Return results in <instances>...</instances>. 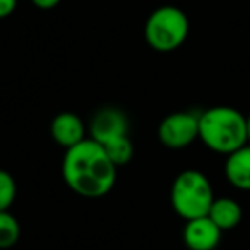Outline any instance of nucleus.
I'll return each instance as SVG.
<instances>
[{
	"label": "nucleus",
	"instance_id": "nucleus-1",
	"mask_svg": "<svg viewBox=\"0 0 250 250\" xmlns=\"http://www.w3.org/2000/svg\"><path fill=\"white\" fill-rule=\"evenodd\" d=\"M62 177L67 187L86 199H100L110 194L117 182V167L96 141L84 139L67 149L62 161Z\"/></svg>",
	"mask_w": 250,
	"mask_h": 250
},
{
	"label": "nucleus",
	"instance_id": "nucleus-3",
	"mask_svg": "<svg viewBox=\"0 0 250 250\" xmlns=\"http://www.w3.org/2000/svg\"><path fill=\"white\" fill-rule=\"evenodd\" d=\"M214 199L209 178L197 170L182 171L173 180L170 190L171 208L185 221L208 216Z\"/></svg>",
	"mask_w": 250,
	"mask_h": 250
},
{
	"label": "nucleus",
	"instance_id": "nucleus-10",
	"mask_svg": "<svg viewBox=\"0 0 250 250\" xmlns=\"http://www.w3.org/2000/svg\"><path fill=\"white\" fill-rule=\"evenodd\" d=\"M209 219L218 226L221 231L233 229L242 221V206L231 197H218L211 204V209L208 212Z\"/></svg>",
	"mask_w": 250,
	"mask_h": 250
},
{
	"label": "nucleus",
	"instance_id": "nucleus-9",
	"mask_svg": "<svg viewBox=\"0 0 250 250\" xmlns=\"http://www.w3.org/2000/svg\"><path fill=\"white\" fill-rule=\"evenodd\" d=\"M225 177L235 188L250 190V144L226 156Z\"/></svg>",
	"mask_w": 250,
	"mask_h": 250
},
{
	"label": "nucleus",
	"instance_id": "nucleus-13",
	"mask_svg": "<svg viewBox=\"0 0 250 250\" xmlns=\"http://www.w3.org/2000/svg\"><path fill=\"white\" fill-rule=\"evenodd\" d=\"M18 195V185L9 171L0 170V211H9Z\"/></svg>",
	"mask_w": 250,
	"mask_h": 250
},
{
	"label": "nucleus",
	"instance_id": "nucleus-5",
	"mask_svg": "<svg viewBox=\"0 0 250 250\" xmlns=\"http://www.w3.org/2000/svg\"><path fill=\"white\" fill-rule=\"evenodd\" d=\"M158 139L170 149H182L199 139V115L192 111L170 113L158 125Z\"/></svg>",
	"mask_w": 250,
	"mask_h": 250
},
{
	"label": "nucleus",
	"instance_id": "nucleus-6",
	"mask_svg": "<svg viewBox=\"0 0 250 250\" xmlns=\"http://www.w3.org/2000/svg\"><path fill=\"white\" fill-rule=\"evenodd\" d=\"M89 136L98 144H106L122 136H129V118L118 108H103L96 111L89 124Z\"/></svg>",
	"mask_w": 250,
	"mask_h": 250
},
{
	"label": "nucleus",
	"instance_id": "nucleus-7",
	"mask_svg": "<svg viewBox=\"0 0 250 250\" xmlns=\"http://www.w3.org/2000/svg\"><path fill=\"white\" fill-rule=\"evenodd\" d=\"M221 233L209 216H202L185 223L184 243L188 250H214L221 242Z\"/></svg>",
	"mask_w": 250,
	"mask_h": 250
},
{
	"label": "nucleus",
	"instance_id": "nucleus-12",
	"mask_svg": "<svg viewBox=\"0 0 250 250\" xmlns=\"http://www.w3.org/2000/svg\"><path fill=\"white\" fill-rule=\"evenodd\" d=\"M21 236V226L16 216L9 211H0V250L11 249Z\"/></svg>",
	"mask_w": 250,
	"mask_h": 250
},
{
	"label": "nucleus",
	"instance_id": "nucleus-2",
	"mask_svg": "<svg viewBox=\"0 0 250 250\" xmlns=\"http://www.w3.org/2000/svg\"><path fill=\"white\" fill-rule=\"evenodd\" d=\"M199 139L219 154H231L247 144V117L231 106H212L199 115Z\"/></svg>",
	"mask_w": 250,
	"mask_h": 250
},
{
	"label": "nucleus",
	"instance_id": "nucleus-8",
	"mask_svg": "<svg viewBox=\"0 0 250 250\" xmlns=\"http://www.w3.org/2000/svg\"><path fill=\"white\" fill-rule=\"evenodd\" d=\"M50 134L59 146L70 149L86 139V125L79 115L72 111H62L53 117L50 124Z\"/></svg>",
	"mask_w": 250,
	"mask_h": 250
},
{
	"label": "nucleus",
	"instance_id": "nucleus-14",
	"mask_svg": "<svg viewBox=\"0 0 250 250\" xmlns=\"http://www.w3.org/2000/svg\"><path fill=\"white\" fill-rule=\"evenodd\" d=\"M16 7H18V0H0V19L12 16Z\"/></svg>",
	"mask_w": 250,
	"mask_h": 250
},
{
	"label": "nucleus",
	"instance_id": "nucleus-4",
	"mask_svg": "<svg viewBox=\"0 0 250 250\" xmlns=\"http://www.w3.org/2000/svg\"><path fill=\"white\" fill-rule=\"evenodd\" d=\"M190 22L182 9L163 5L149 14L144 26V38L153 50L161 53L173 52L185 43Z\"/></svg>",
	"mask_w": 250,
	"mask_h": 250
},
{
	"label": "nucleus",
	"instance_id": "nucleus-16",
	"mask_svg": "<svg viewBox=\"0 0 250 250\" xmlns=\"http://www.w3.org/2000/svg\"><path fill=\"white\" fill-rule=\"evenodd\" d=\"M247 144H250V115L247 117Z\"/></svg>",
	"mask_w": 250,
	"mask_h": 250
},
{
	"label": "nucleus",
	"instance_id": "nucleus-15",
	"mask_svg": "<svg viewBox=\"0 0 250 250\" xmlns=\"http://www.w3.org/2000/svg\"><path fill=\"white\" fill-rule=\"evenodd\" d=\"M31 4L36 9H42V11H50V9H55L60 4V0H31Z\"/></svg>",
	"mask_w": 250,
	"mask_h": 250
},
{
	"label": "nucleus",
	"instance_id": "nucleus-11",
	"mask_svg": "<svg viewBox=\"0 0 250 250\" xmlns=\"http://www.w3.org/2000/svg\"><path fill=\"white\" fill-rule=\"evenodd\" d=\"M103 147H104V151H106L108 158L113 161V165L117 168L127 165L134 156V144L129 136L117 137V139L103 144Z\"/></svg>",
	"mask_w": 250,
	"mask_h": 250
}]
</instances>
